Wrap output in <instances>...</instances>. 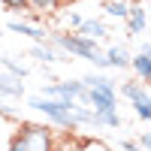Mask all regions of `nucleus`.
Instances as JSON below:
<instances>
[{
    "instance_id": "nucleus-1",
    "label": "nucleus",
    "mask_w": 151,
    "mask_h": 151,
    "mask_svg": "<svg viewBox=\"0 0 151 151\" xmlns=\"http://www.w3.org/2000/svg\"><path fill=\"white\" fill-rule=\"evenodd\" d=\"M27 106L36 109V112H42L45 118H52L58 127H64V130H79V121L73 118V106H76V100H60V97L36 94V97L27 100Z\"/></svg>"
},
{
    "instance_id": "nucleus-2",
    "label": "nucleus",
    "mask_w": 151,
    "mask_h": 151,
    "mask_svg": "<svg viewBox=\"0 0 151 151\" xmlns=\"http://www.w3.org/2000/svg\"><path fill=\"white\" fill-rule=\"evenodd\" d=\"M48 42L55 48H60L67 58H82V60H91L100 52L97 40H91V36H85L79 30H48Z\"/></svg>"
},
{
    "instance_id": "nucleus-3",
    "label": "nucleus",
    "mask_w": 151,
    "mask_h": 151,
    "mask_svg": "<svg viewBox=\"0 0 151 151\" xmlns=\"http://www.w3.org/2000/svg\"><path fill=\"white\" fill-rule=\"evenodd\" d=\"M52 145H55L52 127H45V124H21L15 130V136L9 139L12 151H45Z\"/></svg>"
},
{
    "instance_id": "nucleus-4",
    "label": "nucleus",
    "mask_w": 151,
    "mask_h": 151,
    "mask_svg": "<svg viewBox=\"0 0 151 151\" xmlns=\"http://www.w3.org/2000/svg\"><path fill=\"white\" fill-rule=\"evenodd\" d=\"M130 70L142 85H151V42H142L136 55H130Z\"/></svg>"
},
{
    "instance_id": "nucleus-5",
    "label": "nucleus",
    "mask_w": 151,
    "mask_h": 151,
    "mask_svg": "<svg viewBox=\"0 0 151 151\" xmlns=\"http://www.w3.org/2000/svg\"><path fill=\"white\" fill-rule=\"evenodd\" d=\"M127 36H139L148 27V9H142L139 0H130V12H127Z\"/></svg>"
},
{
    "instance_id": "nucleus-6",
    "label": "nucleus",
    "mask_w": 151,
    "mask_h": 151,
    "mask_svg": "<svg viewBox=\"0 0 151 151\" xmlns=\"http://www.w3.org/2000/svg\"><path fill=\"white\" fill-rule=\"evenodd\" d=\"M6 27L12 30V33H21V36H27V40H33V42H45L48 40V30L42 27V24H30V21H21V18H12Z\"/></svg>"
},
{
    "instance_id": "nucleus-7",
    "label": "nucleus",
    "mask_w": 151,
    "mask_h": 151,
    "mask_svg": "<svg viewBox=\"0 0 151 151\" xmlns=\"http://www.w3.org/2000/svg\"><path fill=\"white\" fill-rule=\"evenodd\" d=\"M30 58H36L42 67H52V64H60V60H70V58H64L60 55V48H55L52 42H33L30 45Z\"/></svg>"
},
{
    "instance_id": "nucleus-8",
    "label": "nucleus",
    "mask_w": 151,
    "mask_h": 151,
    "mask_svg": "<svg viewBox=\"0 0 151 151\" xmlns=\"http://www.w3.org/2000/svg\"><path fill=\"white\" fill-rule=\"evenodd\" d=\"M85 106H91V109H97V112H112V109H118V94H109V91H97V88H88Z\"/></svg>"
},
{
    "instance_id": "nucleus-9",
    "label": "nucleus",
    "mask_w": 151,
    "mask_h": 151,
    "mask_svg": "<svg viewBox=\"0 0 151 151\" xmlns=\"http://www.w3.org/2000/svg\"><path fill=\"white\" fill-rule=\"evenodd\" d=\"M0 97H12V100H21L24 97V82L18 79V76H12L6 70H0Z\"/></svg>"
},
{
    "instance_id": "nucleus-10",
    "label": "nucleus",
    "mask_w": 151,
    "mask_h": 151,
    "mask_svg": "<svg viewBox=\"0 0 151 151\" xmlns=\"http://www.w3.org/2000/svg\"><path fill=\"white\" fill-rule=\"evenodd\" d=\"M106 60H109V70H127L130 67V52L124 45H109L106 48Z\"/></svg>"
},
{
    "instance_id": "nucleus-11",
    "label": "nucleus",
    "mask_w": 151,
    "mask_h": 151,
    "mask_svg": "<svg viewBox=\"0 0 151 151\" xmlns=\"http://www.w3.org/2000/svg\"><path fill=\"white\" fill-rule=\"evenodd\" d=\"M76 30H79V33H85V36H91V40H106V36H109L106 21H100V18H85Z\"/></svg>"
},
{
    "instance_id": "nucleus-12",
    "label": "nucleus",
    "mask_w": 151,
    "mask_h": 151,
    "mask_svg": "<svg viewBox=\"0 0 151 151\" xmlns=\"http://www.w3.org/2000/svg\"><path fill=\"white\" fill-rule=\"evenodd\" d=\"M82 82H85L88 88H97V91H109V94H118L115 82H112L106 73H88V76H82Z\"/></svg>"
},
{
    "instance_id": "nucleus-13",
    "label": "nucleus",
    "mask_w": 151,
    "mask_h": 151,
    "mask_svg": "<svg viewBox=\"0 0 151 151\" xmlns=\"http://www.w3.org/2000/svg\"><path fill=\"white\" fill-rule=\"evenodd\" d=\"M130 106H133V112H136L142 121H151V94L145 91V88H142L136 97H130Z\"/></svg>"
},
{
    "instance_id": "nucleus-14",
    "label": "nucleus",
    "mask_w": 151,
    "mask_h": 151,
    "mask_svg": "<svg viewBox=\"0 0 151 151\" xmlns=\"http://www.w3.org/2000/svg\"><path fill=\"white\" fill-rule=\"evenodd\" d=\"M103 12H106L109 18H127L130 0H103Z\"/></svg>"
},
{
    "instance_id": "nucleus-15",
    "label": "nucleus",
    "mask_w": 151,
    "mask_h": 151,
    "mask_svg": "<svg viewBox=\"0 0 151 151\" xmlns=\"http://www.w3.org/2000/svg\"><path fill=\"white\" fill-rule=\"evenodd\" d=\"M33 12H40V15H52V12H58L60 6H64V0H27Z\"/></svg>"
},
{
    "instance_id": "nucleus-16",
    "label": "nucleus",
    "mask_w": 151,
    "mask_h": 151,
    "mask_svg": "<svg viewBox=\"0 0 151 151\" xmlns=\"http://www.w3.org/2000/svg\"><path fill=\"white\" fill-rule=\"evenodd\" d=\"M0 67H3L6 73H12V76H18V79H27V67H24V64H18V60H12L9 55H0Z\"/></svg>"
},
{
    "instance_id": "nucleus-17",
    "label": "nucleus",
    "mask_w": 151,
    "mask_h": 151,
    "mask_svg": "<svg viewBox=\"0 0 151 151\" xmlns=\"http://www.w3.org/2000/svg\"><path fill=\"white\" fill-rule=\"evenodd\" d=\"M0 6H3L6 12H12V15H21V12H27V9H30L27 0H0Z\"/></svg>"
},
{
    "instance_id": "nucleus-18",
    "label": "nucleus",
    "mask_w": 151,
    "mask_h": 151,
    "mask_svg": "<svg viewBox=\"0 0 151 151\" xmlns=\"http://www.w3.org/2000/svg\"><path fill=\"white\" fill-rule=\"evenodd\" d=\"M82 21H85V18L79 15V12H67V27H73V30H76V27H79Z\"/></svg>"
},
{
    "instance_id": "nucleus-19",
    "label": "nucleus",
    "mask_w": 151,
    "mask_h": 151,
    "mask_svg": "<svg viewBox=\"0 0 151 151\" xmlns=\"http://www.w3.org/2000/svg\"><path fill=\"white\" fill-rule=\"evenodd\" d=\"M118 148H121V151H136V148H139V142H133V139H121Z\"/></svg>"
},
{
    "instance_id": "nucleus-20",
    "label": "nucleus",
    "mask_w": 151,
    "mask_h": 151,
    "mask_svg": "<svg viewBox=\"0 0 151 151\" xmlns=\"http://www.w3.org/2000/svg\"><path fill=\"white\" fill-rule=\"evenodd\" d=\"M139 148H145V151H151V130H145V133L139 136Z\"/></svg>"
},
{
    "instance_id": "nucleus-21",
    "label": "nucleus",
    "mask_w": 151,
    "mask_h": 151,
    "mask_svg": "<svg viewBox=\"0 0 151 151\" xmlns=\"http://www.w3.org/2000/svg\"><path fill=\"white\" fill-rule=\"evenodd\" d=\"M0 112H3V115H12V109H6V106H3V97H0Z\"/></svg>"
},
{
    "instance_id": "nucleus-22",
    "label": "nucleus",
    "mask_w": 151,
    "mask_h": 151,
    "mask_svg": "<svg viewBox=\"0 0 151 151\" xmlns=\"http://www.w3.org/2000/svg\"><path fill=\"white\" fill-rule=\"evenodd\" d=\"M148 24H151V6H148Z\"/></svg>"
},
{
    "instance_id": "nucleus-23",
    "label": "nucleus",
    "mask_w": 151,
    "mask_h": 151,
    "mask_svg": "<svg viewBox=\"0 0 151 151\" xmlns=\"http://www.w3.org/2000/svg\"><path fill=\"white\" fill-rule=\"evenodd\" d=\"M64 3H76V0H64Z\"/></svg>"
},
{
    "instance_id": "nucleus-24",
    "label": "nucleus",
    "mask_w": 151,
    "mask_h": 151,
    "mask_svg": "<svg viewBox=\"0 0 151 151\" xmlns=\"http://www.w3.org/2000/svg\"><path fill=\"white\" fill-rule=\"evenodd\" d=\"M100 3H103V0H100Z\"/></svg>"
},
{
    "instance_id": "nucleus-25",
    "label": "nucleus",
    "mask_w": 151,
    "mask_h": 151,
    "mask_svg": "<svg viewBox=\"0 0 151 151\" xmlns=\"http://www.w3.org/2000/svg\"><path fill=\"white\" fill-rule=\"evenodd\" d=\"M148 3H151V0H148Z\"/></svg>"
},
{
    "instance_id": "nucleus-26",
    "label": "nucleus",
    "mask_w": 151,
    "mask_h": 151,
    "mask_svg": "<svg viewBox=\"0 0 151 151\" xmlns=\"http://www.w3.org/2000/svg\"><path fill=\"white\" fill-rule=\"evenodd\" d=\"M0 36H3V33H0Z\"/></svg>"
}]
</instances>
